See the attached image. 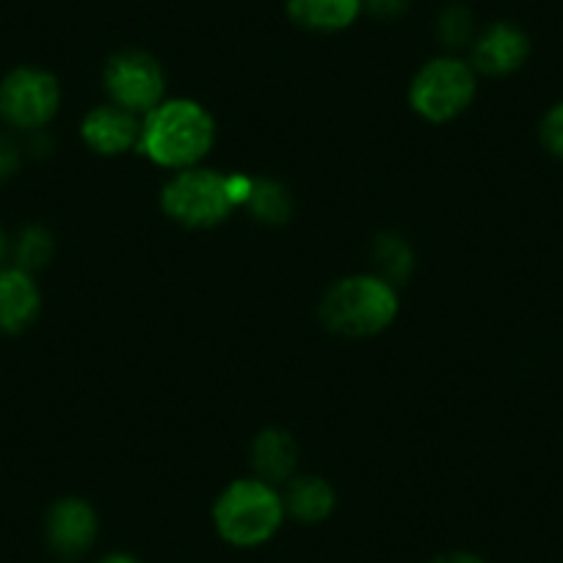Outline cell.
Here are the masks:
<instances>
[{
    "mask_svg": "<svg viewBox=\"0 0 563 563\" xmlns=\"http://www.w3.org/2000/svg\"><path fill=\"white\" fill-rule=\"evenodd\" d=\"M288 18L316 34L351 29L365 12V0H285Z\"/></svg>",
    "mask_w": 563,
    "mask_h": 563,
    "instance_id": "cell-12",
    "label": "cell"
},
{
    "mask_svg": "<svg viewBox=\"0 0 563 563\" xmlns=\"http://www.w3.org/2000/svg\"><path fill=\"white\" fill-rule=\"evenodd\" d=\"M42 310V294L34 274L18 265H0V334H23Z\"/></svg>",
    "mask_w": 563,
    "mask_h": 563,
    "instance_id": "cell-11",
    "label": "cell"
},
{
    "mask_svg": "<svg viewBox=\"0 0 563 563\" xmlns=\"http://www.w3.org/2000/svg\"><path fill=\"white\" fill-rule=\"evenodd\" d=\"M431 563H489V561H484V558L475 555V552H445V555L434 558Z\"/></svg>",
    "mask_w": 563,
    "mask_h": 563,
    "instance_id": "cell-22",
    "label": "cell"
},
{
    "mask_svg": "<svg viewBox=\"0 0 563 563\" xmlns=\"http://www.w3.org/2000/svg\"><path fill=\"white\" fill-rule=\"evenodd\" d=\"M102 86L113 106L135 117H147L155 106L166 100L164 67L144 51L113 53L102 69Z\"/></svg>",
    "mask_w": 563,
    "mask_h": 563,
    "instance_id": "cell-7",
    "label": "cell"
},
{
    "mask_svg": "<svg viewBox=\"0 0 563 563\" xmlns=\"http://www.w3.org/2000/svg\"><path fill=\"white\" fill-rule=\"evenodd\" d=\"M296 462H299V448L294 437L282 429H268L254 440L252 464L257 478L268 484H288L294 478Z\"/></svg>",
    "mask_w": 563,
    "mask_h": 563,
    "instance_id": "cell-13",
    "label": "cell"
},
{
    "mask_svg": "<svg viewBox=\"0 0 563 563\" xmlns=\"http://www.w3.org/2000/svg\"><path fill=\"white\" fill-rule=\"evenodd\" d=\"M161 205H164L166 216L183 227L208 230V227L221 224L235 210L230 175L202 169V166L175 172V177L164 186Z\"/></svg>",
    "mask_w": 563,
    "mask_h": 563,
    "instance_id": "cell-4",
    "label": "cell"
},
{
    "mask_svg": "<svg viewBox=\"0 0 563 563\" xmlns=\"http://www.w3.org/2000/svg\"><path fill=\"white\" fill-rule=\"evenodd\" d=\"M80 139L91 153L113 158L133 147L139 150L141 122L135 113L108 102V106H97L86 113L84 124H80Z\"/></svg>",
    "mask_w": 563,
    "mask_h": 563,
    "instance_id": "cell-10",
    "label": "cell"
},
{
    "mask_svg": "<svg viewBox=\"0 0 563 563\" xmlns=\"http://www.w3.org/2000/svg\"><path fill=\"white\" fill-rule=\"evenodd\" d=\"M282 500H285V511L290 517L305 525H318L332 517L338 497H334L332 486L318 475H299V478L288 481Z\"/></svg>",
    "mask_w": 563,
    "mask_h": 563,
    "instance_id": "cell-14",
    "label": "cell"
},
{
    "mask_svg": "<svg viewBox=\"0 0 563 563\" xmlns=\"http://www.w3.org/2000/svg\"><path fill=\"white\" fill-rule=\"evenodd\" d=\"M20 164H23V153H20V144L9 135H0V183L12 180L18 175Z\"/></svg>",
    "mask_w": 563,
    "mask_h": 563,
    "instance_id": "cell-20",
    "label": "cell"
},
{
    "mask_svg": "<svg viewBox=\"0 0 563 563\" xmlns=\"http://www.w3.org/2000/svg\"><path fill=\"white\" fill-rule=\"evenodd\" d=\"M9 254H12V241H9L7 230L0 227V265H7Z\"/></svg>",
    "mask_w": 563,
    "mask_h": 563,
    "instance_id": "cell-24",
    "label": "cell"
},
{
    "mask_svg": "<svg viewBox=\"0 0 563 563\" xmlns=\"http://www.w3.org/2000/svg\"><path fill=\"white\" fill-rule=\"evenodd\" d=\"M62 108V86L42 67H14L0 80V119L14 130L34 133L51 124Z\"/></svg>",
    "mask_w": 563,
    "mask_h": 563,
    "instance_id": "cell-6",
    "label": "cell"
},
{
    "mask_svg": "<svg viewBox=\"0 0 563 563\" xmlns=\"http://www.w3.org/2000/svg\"><path fill=\"white\" fill-rule=\"evenodd\" d=\"M249 208L257 219L271 221V224H279L290 216V197L288 191L279 186V183L260 180L252 186V197H249Z\"/></svg>",
    "mask_w": 563,
    "mask_h": 563,
    "instance_id": "cell-16",
    "label": "cell"
},
{
    "mask_svg": "<svg viewBox=\"0 0 563 563\" xmlns=\"http://www.w3.org/2000/svg\"><path fill=\"white\" fill-rule=\"evenodd\" d=\"M376 257L384 268L382 279H387L389 285H393V279H404V276L409 274L411 254H409V249L398 241V238H384L376 249Z\"/></svg>",
    "mask_w": 563,
    "mask_h": 563,
    "instance_id": "cell-17",
    "label": "cell"
},
{
    "mask_svg": "<svg viewBox=\"0 0 563 563\" xmlns=\"http://www.w3.org/2000/svg\"><path fill=\"white\" fill-rule=\"evenodd\" d=\"M12 265L29 271V274L45 268L53 257V235L45 227H25L18 235V241L12 243Z\"/></svg>",
    "mask_w": 563,
    "mask_h": 563,
    "instance_id": "cell-15",
    "label": "cell"
},
{
    "mask_svg": "<svg viewBox=\"0 0 563 563\" xmlns=\"http://www.w3.org/2000/svg\"><path fill=\"white\" fill-rule=\"evenodd\" d=\"M398 316V294L387 279L373 274L334 282L321 301V318L343 338H373Z\"/></svg>",
    "mask_w": 563,
    "mask_h": 563,
    "instance_id": "cell-3",
    "label": "cell"
},
{
    "mask_svg": "<svg viewBox=\"0 0 563 563\" xmlns=\"http://www.w3.org/2000/svg\"><path fill=\"white\" fill-rule=\"evenodd\" d=\"M97 563H141V561H139V558L128 555V552H111V555L100 558Z\"/></svg>",
    "mask_w": 563,
    "mask_h": 563,
    "instance_id": "cell-23",
    "label": "cell"
},
{
    "mask_svg": "<svg viewBox=\"0 0 563 563\" xmlns=\"http://www.w3.org/2000/svg\"><path fill=\"white\" fill-rule=\"evenodd\" d=\"M539 139H541V147H544L552 158L563 161V100H558L555 106H550V111L541 117Z\"/></svg>",
    "mask_w": 563,
    "mask_h": 563,
    "instance_id": "cell-19",
    "label": "cell"
},
{
    "mask_svg": "<svg viewBox=\"0 0 563 563\" xmlns=\"http://www.w3.org/2000/svg\"><path fill=\"white\" fill-rule=\"evenodd\" d=\"M97 530L100 525H97L95 508L80 497H62L53 503L45 517L47 547L67 561H75L91 550V544L97 541Z\"/></svg>",
    "mask_w": 563,
    "mask_h": 563,
    "instance_id": "cell-8",
    "label": "cell"
},
{
    "mask_svg": "<svg viewBox=\"0 0 563 563\" xmlns=\"http://www.w3.org/2000/svg\"><path fill=\"white\" fill-rule=\"evenodd\" d=\"M530 56V40L519 25L506 23H492L481 31L473 40V64L475 73L489 75V78H503V75L517 73L519 67H525Z\"/></svg>",
    "mask_w": 563,
    "mask_h": 563,
    "instance_id": "cell-9",
    "label": "cell"
},
{
    "mask_svg": "<svg viewBox=\"0 0 563 563\" xmlns=\"http://www.w3.org/2000/svg\"><path fill=\"white\" fill-rule=\"evenodd\" d=\"M409 7V0H365V12H373L376 18H400Z\"/></svg>",
    "mask_w": 563,
    "mask_h": 563,
    "instance_id": "cell-21",
    "label": "cell"
},
{
    "mask_svg": "<svg viewBox=\"0 0 563 563\" xmlns=\"http://www.w3.org/2000/svg\"><path fill=\"white\" fill-rule=\"evenodd\" d=\"M478 89V73L473 64L456 56L431 58L415 75L409 102L429 122H451L467 111Z\"/></svg>",
    "mask_w": 563,
    "mask_h": 563,
    "instance_id": "cell-5",
    "label": "cell"
},
{
    "mask_svg": "<svg viewBox=\"0 0 563 563\" xmlns=\"http://www.w3.org/2000/svg\"><path fill=\"white\" fill-rule=\"evenodd\" d=\"M285 514V500L276 486L254 475L232 481L221 492L213 506V525L227 544L252 550L279 533Z\"/></svg>",
    "mask_w": 563,
    "mask_h": 563,
    "instance_id": "cell-2",
    "label": "cell"
},
{
    "mask_svg": "<svg viewBox=\"0 0 563 563\" xmlns=\"http://www.w3.org/2000/svg\"><path fill=\"white\" fill-rule=\"evenodd\" d=\"M216 122L208 108L188 97H172L155 106L141 122L139 150L153 164L172 172L191 169L210 153Z\"/></svg>",
    "mask_w": 563,
    "mask_h": 563,
    "instance_id": "cell-1",
    "label": "cell"
},
{
    "mask_svg": "<svg viewBox=\"0 0 563 563\" xmlns=\"http://www.w3.org/2000/svg\"><path fill=\"white\" fill-rule=\"evenodd\" d=\"M440 34L445 45H464L473 40V12L467 7H448L440 18Z\"/></svg>",
    "mask_w": 563,
    "mask_h": 563,
    "instance_id": "cell-18",
    "label": "cell"
}]
</instances>
